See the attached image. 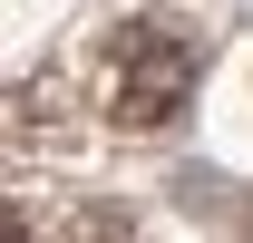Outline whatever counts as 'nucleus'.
<instances>
[{"label":"nucleus","instance_id":"nucleus-2","mask_svg":"<svg viewBox=\"0 0 253 243\" xmlns=\"http://www.w3.org/2000/svg\"><path fill=\"white\" fill-rule=\"evenodd\" d=\"M68 243H136V224H126L117 204H88L78 224H68Z\"/></svg>","mask_w":253,"mask_h":243},{"label":"nucleus","instance_id":"nucleus-3","mask_svg":"<svg viewBox=\"0 0 253 243\" xmlns=\"http://www.w3.org/2000/svg\"><path fill=\"white\" fill-rule=\"evenodd\" d=\"M10 243H30V214H10Z\"/></svg>","mask_w":253,"mask_h":243},{"label":"nucleus","instance_id":"nucleus-1","mask_svg":"<svg viewBox=\"0 0 253 243\" xmlns=\"http://www.w3.org/2000/svg\"><path fill=\"white\" fill-rule=\"evenodd\" d=\"M185 97H195V39L175 20H126L117 49H107V107H117V126L156 136Z\"/></svg>","mask_w":253,"mask_h":243},{"label":"nucleus","instance_id":"nucleus-4","mask_svg":"<svg viewBox=\"0 0 253 243\" xmlns=\"http://www.w3.org/2000/svg\"><path fill=\"white\" fill-rule=\"evenodd\" d=\"M244 243H253V204H244Z\"/></svg>","mask_w":253,"mask_h":243}]
</instances>
